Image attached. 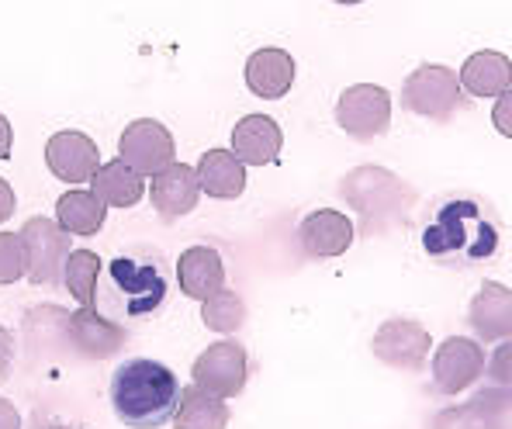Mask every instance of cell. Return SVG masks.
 <instances>
[{"label": "cell", "instance_id": "obj_7", "mask_svg": "<svg viewBox=\"0 0 512 429\" xmlns=\"http://www.w3.org/2000/svg\"><path fill=\"white\" fill-rule=\"evenodd\" d=\"M173 153H177L173 135L156 118L128 122V129L118 139V160H125L139 177H160L163 170L173 167Z\"/></svg>", "mask_w": 512, "mask_h": 429}, {"label": "cell", "instance_id": "obj_20", "mask_svg": "<svg viewBox=\"0 0 512 429\" xmlns=\"http://www.w3.org/2000/svg\"><path fill=\"white\" fill-rule=\"evenodd\" d=\"M461 87L468 97H502L512 90V63L502 52H474L461 66Z\"/></svg>", "mask_w": 512, "mask_h": 429}, {"label": "cell", "instance_id": "obj_18", "mask_svg": "<svg viewBox=\"0 0 512 429\" xmlns=\"http://www.w3.org/2000/svg\"><path fill=\"white\" fill-rule=\"evenodd\" d=\"M70 340L84 357L90 360H104L115 350H122L125 343V329L115 326L111 319H104L94 308H80L70 315Z\"/></svg>", "mask_w": 512, "mask_h": 429}, {"label": "cell", "instance_id": "obj_22", "mask_svg": "<svg viewBox=\"0 0 512 429\" xmlns=\"http://www.w3.org/2000/svg\"><path fill=\"white\" fill-rule=\"evenodd\" d=\"M90 184H94V198H101L104 205L132 208V205H139V201H142V177L128 167L125 160L104 163Z\"/></svg>", "mask_w": 512, "mask_h": 429}, {"label": "cell", "instance_id": "obj_33", "mask_svg": "<svg viewBox=\"0 0 512 429\" xmlns=\"http://www.w3.org/2000/svg\"><path fill=\"white\" fill-rule=\"evenodd\" d=\"M11 146H14V132H11V122L0 115V160L11 156Z\"/></svg>", "mask_w": 512, "mask_h": 429}, {"label": "cell", "instance_id": "obj_11", "mask_svg": "<svg viewBox=\"0 0 512 429\" xmlns=\"http://www.w3.org/2000/svg\"><path fill=\"white\" fill-rule=\"evenodd\" d=\"M353 236H357V229H353L350 215L336 212V208H319V212L301 218L298 225V243L305 250V257L312 260L343 257L350 250Z\"/></svg>", "mask_w": 512, "mask_h": 429}, {"label": "cell", "instance_id": "obj_2", "mask_svg": "<svg viewBox=\"0 0 512 429\" xmlns=\"http://www.w3.org/2000/svg\"><path fill=\"white\" fill-rule=\"evenodd\" d=\"M170 295V267L160 250L122 253L104 267L97 284L101 315L118 322H146L163 308Z\"/></svg>", "mask_w": 512, "mask_h": 429}, {"label": "cell", "instance_id": "obj_16", "mask_svg": "<svg viewBox=\"0 0 512 429\" xmlns=\"http://www.w3.org/2000/svg\"><path fill=\"white\" fill-rule=\"evenodd\" d=\"M246 87L263 101H277L295 87V59L284 49H256L246 59Z\"/></svg>", "mask_w": 512, "mask_h": 429}, {"label": "cell", "instance_id": "obj_3", "mask_svg": "<svg viewBox=\"0 0 512 429\" xmlns=\"http://www.w3.org/2000/svg\"><path fill=\"white\" fill-rule=\"evenodd\" d=\"M180 381L167 364L132 357L111 374V405L128 429H160L180 409Z\"/></svg>", "mask_w": 512, "mask_h": 429}, {"label": "cell", "instance_id": "obj_15", "mask_svg": "<svg viewBox=\"0 0 512 429\" xmlns=\"http://www.w3.org/2000/svg\"><path fill=\"white\" fill-rule=\"evenodd\" d=\"M177 281L187 298L208 301L225 291V263L212 246H187L177 260Z\"/></svg>", "mask_w": 512, "mask_h": 429}, {"label": "cell", "instance_id": "obj_28", "mask_svg": "<svg viewBox=\"0 0 512 429\" xmlns=\"http://www.w3.org/2000/svg\"><path fill=\"white\" fill-rule=\"evenodd\" d=\"M485 374L495 381V385L512 388V340L495 346V353L488 357V364H485Z\"/></svg>", "mask_w": 512, "mask_h": 429}, {"label": "cell", "instance_id": "obj_21", "mask_svg": "<svg viewBox=\"0 0 512 429\" xmlns=\"http://www.w3.org/2000/svg\"><path fill=\"white\" fill-rule=\"evenodd\" d=\"M108 215V205L94 198V191H66L56 201V222L63 225L66 236H97Z\"/></svg>", "mask_w": 512, "mask_h": 429}, {"label": "cell", "instance_id": "obj_6", "mask_svg": "<svg viewBox=\"0 0 512 429\" xmlns=\"http://www.w3.org/2000/svg\"><path fill=\"white\" fill-rule=\"evenodd\" d=\"M336 122L346 135L371 142L388 132L391 125V97L378 84H353L336 101Z\"/></svg>", "mask_w": 512, "mask_h": 429}, {"label": "cell", "instance_id": "obj_29", "mask_svg": "<svg viewBox=\"0 0 512 429\" xmlns=\"http://www.w3.org/2000/svg\"><path fill=\"white\" fill-rule=\"evenodd\" d=\"M492 125L499 129L506 139H512V90H506V94L495 101V108H492Z\"/></svg>", "mask_w": 512, "mask_h": 429}, {"label": "cell", "instance_id": "obj_4", "mask_svg": "<svg viewBox=\"0 0 512 429\" xmlns=\"http://www.w3.org/2000/svg\"><path fill=\"white\" fill-rule=\"evenodd\" d=\"M464 97L468 94L461 87V73L440 63L419 66L402 84V108L429 122H450L457 111H464Z\"/></svg>", "mask_w": 512, "mask_h": 429}, {"label": "cell", "instance_id": "obj_31", "mask_svg": "<svg viewBox=\"0 0 512 429\" xmlns=\"http://www.w3.org/2000/svg\"><path fill=\"white\" fill-rule=\"evenodd\" d=\"M11 215H14V191H11V184L0 177V225H4Z\"/></svg>", "mask_w": 512, "mask_h": 429}, {"label": "cell", "instance_id": "obj_1", "mask_svg": "<svg viewBox=\"0 0 512 429\" xmlns=\"http://www.w3.org/2000/svg\"><path fill=\"white\" fill-rule=\"evenodd\" d=\"M419 246L433 267L481 270L492 267L506 246V225L488 198L474 191H447L419 218Z\"/></svg>", "mask_w": 512, "mask_h": 429}, {"label": "cell", "instance_id": "obj_26", "mask_svg": "<svg viewBox=\"0 0 512 429\" xmlns=\"http://www.w3.org/2000/svg\"><path fill=\"white\" fill-rule=\"evenodd\" d=\"M474 412L485 429H512V388L509 391H481L474 398Z\"/></svg>", "mask_w": 512, "mask_h": 429}, {"label": "cell", "instance_id": "obj_10", "mask_svg": "<svg viewBox=\"0 0 512 429\" xmlns=\"http://www.w3.org/2000/svg\"><path fill=\"white\" fill-rule=\"evenodd\" d=\"M45 163H49L52 177H59L63 184H87L97 177L101 163V149L97 142L84 132H56L45 142Z\"/></svg>", "mask_w": 512, "mask_h": 429}, {"label": "cell", "instance_id": "obj_9", "mask_svg": "<svg viewBox=\"0 0 512 429\" xmlns=\"http://www.w3.org/2000/svg\"><path fill=\"white\" fill-rule=\"evenodd\" d=\"M485 374V350L468 336H447L433 353V385L440 395H461Z\"/></svg>", "mask_w": 512, "mask_h": 429}, {"label": "cell", "instance_id": "obj_17", "mask_svg": "<svg viewBox=\"0 0 512 429\" xmlns=\"http://www.w3.org/2000/svg\"><path fill=\"white\" fill-rule=\"evenodd\" d=\"M198 194H201V184H198V170H191L187 163H173L153 177V208L160 212L163 218H180V215H191L194 205H198Z\"/></svg>", "mask_w": 512, "mask_h": 429}, {"label": "cell", "instance_id": "obj_25", "mask_svg": "<svg viewBox=\"0 0 512 429\" xmlns=\"http://www.w3.org/2000/svg\"><path fill=\"white\" fill-rule=\"evenodd\" d=\"M201 322H205L212 333H236L246 322V305L236 291H218L208 301H201Z\"/></svg>", "mask_w": 512, "mask_h": 429}, {"label": "cell", "instance_id": "obj_8", "mask_svg": "<svg viewBox=\"0 0 512 429\" xmlns=\"http://www.w3.org/2000/svg\"><path fill=\"white\" fill-rule=\"evenodd\" d=\"M194 385L208 395L218 398H236L246 388V374H250V357H246L243 343L222 340L212 343L191 367Z\"/></svg>", "mask_w": 512, "mask_h": 429}, {"label": "cell", "instance_id": "obj_13", "mask_svg": "<svg viewBox=\"0 0 512 429\" xmlns=\"http://www.w3.org/2000/svg\"><path fill=\"white\" fill-rule=\"evenodd\" d=\"M468 322L481 343L512 340V288L499 281H488L468 305Z\"/></svg>", "mask_w": 512, "mask_h": 429}, {"label": "cell", "instance_id": "obj_12", "mask_svg": "<svg viewBox=\"0 0 512 429\" xmlns=\"http://www.w3.org/2000/svg\"><path fill=\"white\" fill-rule=\"evenodd\" d=\"M374 353L395 371H419L426 364L429 336L412 319H388L374 336Z\"/></svg>", "mask_w": 512, "mask_h": 429}, {"label": "cell", "instance_id": "obj_24", "mask_svg": "<svg viewBox=\"0 0 512 429\" xmlns=\"http://www.w3.org/2000/svg\"><path fill=\"white\" fill-rule=\"evenodd\" d=\"M101 257L90 250H73L63 270V284L73 298L80 301V308H94L97 301V284H101Z\"/></svg>", "mask_w": 512, "mask_h": 429}, {"label": "cell", "instance_id": "obj_14", "mask_svg": "<svg viewBox=\"0 0 512 429\" xmlns=\"http://www.w3.org/2000/svg\"><path fill=\"white\" fill-rule=\"evenodd\" d=\"M284 135L281 125L270 115H246L243 122L232 129V156L243 167H267L281 156Z\"/></svg>", "mask_w": 512, "mask_h": 429}, {"label": "cell", "instance_id": "obj_5", "mask_svg": "<svg viewBox=\"0 0 512 429\" xmlns=\"http://www.w3.org/2000/svg\"><path fill=\"white\" fill-rule=\"evenodd\" d=\"M21 243L28 253V281L35 288L63 281L66 260H70V236L63 232V225L45 215H32L21 225Z\"/></svg>", "mask_w": 512, "mask_h": 429}, {"label": "cell", "instance_id": "obj_19", "mask_svg": "<svg viewBox=\"0 0 512 429\" xmlns=\"http://www.w3.org/2000/svg\"><path fill=\"white\" fill-rule=\"evenodd\" d=\"M194 170H198V184L208 198L236 201L246 191V167L232 156V149H208Z\"/></svg>", "mask_w": 512, "mask_h": 429}, {"label": "cell", "instance_id": "obj_32", "mask_svg": "<svg viewBox=\"0 0 512 429\" xmlns=\"http://www.w3.org/2000/svg\"><path fill=\"white\" fill-rule=\"evenodd\" d=\"M0 429H21V416L7 398H0Z\"/></svg>", "mask_w": 512, "mask_h": 429}, {"label": "cell", "instance_id": "obj_30", "mask_svg": "<svg viewBox=\"0 0 512 429\" xmlns=\"http://www.w3.org/2000/svg\"><path fill=\"white\" fill-rule=\"evenodd\" d=\"M11 364H14V336L0 326V381L11 374Z\"/></svg>", "mask_w": 512, "mask_h": 429}, {"label": "cell", "instance_id": "obj_23", "mask_svg": "<svg viewBox=\"0 0 512 429\" xmlns=\"http://www.w3.org/2000/svg\"><path fill=\"white\" fill-rule=\"evenodd\" d=\"M229 426V405L225 398L208 395L198 385H187L180 391L177 429H225Z\"/></svg>", "mask_w": 512, "mask_h": 429}, {"label": "cell", "instance_id": "obj_27", "mask_svg": "<svg viewBox=\"0 0 512 429\" xmlns=\"http://www.w3.org/2000/svg\"><path fill=\"white\" fill-rule=\"evenodd\" d=\"M28 277V253L21 232H0V284H18Z\"/></svg>", "mask_w": 512, "mask_h": 429}]
</instances>
